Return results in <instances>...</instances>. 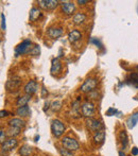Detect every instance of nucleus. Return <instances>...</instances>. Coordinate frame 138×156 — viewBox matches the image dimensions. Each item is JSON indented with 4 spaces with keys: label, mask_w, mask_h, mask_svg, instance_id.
I'll list each match as a JSON object with an SVG mask.
<instances>
[{
    "label": "nucleus",
    "mask_w": 138,
    "mask_h": 156,
    "mask_svg": "<svg viewBox=\"0 0 138 156\" xmlns=\"http://www.w3.org/2000/svg\"><path fill=\"white\" fill-rule=\"evenodd\" d=\"M51 131L54 137L60 138L65 132V125L61 120L54 119L53 121L51 122Z\"/></svg>",
    "instance_id": "f257e3e1"
},
{
    "label": "nucleus",
    "mask_w": 138,
    "mask_h": 156,
    "mask_svg": "<svg viewBox=\"0 0 138 156\" xmlns=\"http://www.w3.org/2000/svg\"><path fill=\"white\" fill-rule=\"evenodd\" d=\"M32 46V43L30 41H23L21 44H19L16 48H15V53L16 55H23V54H26V53H30L32 50L31 47Z\"/></svg>",
    "instance_id": "f03ea898"
},
{
    "label": "nucleus",
    "mask_w": 138,
    "mask_h": 156,
    "mask_svg": "<svg viewBox=\"0 0 138 156\" xmlns=\"http://www.w3.org/2000/svg\"><path fill=\"white\" fill-rule=\"evenodd\" d=\"M62 144L63 147H64L65 149H67V150L69 151H76L79 149V147H80V144H79V142L76 141V139H73V138L71 137H64L62 139Z\"/></svg>",
    "instance_id": "7ed1b4c3"
},
{
    "label": "nucleus",
    "mask_w": 138,
    "mask_h": 156,
    "mask_svg": "<svg viewBox=\"0 0 138 156\" xmlns=\"http://www.w3.org/2000/svg\"><path fill=\"white\" fill-rule=\"evenodd\" d=\"M21 85V79L19 76H13L10 78L5 83V88L8 91H13L16 90L20 87Z\"/></svg>",
    "instance_id": "20e7f679"
},
{
    "label": "nucleus",
    "mask_w": 138,
    "mask_h": 156,
    "mask_svg": "<svg viewBox=\"0 0 138 156\" xmlns=\"http://www.w3.org/2000/svg\"><path fill=\"white\" fill-rule=\"evenodd\" d=\"M82 115L86 118H93L95 115V105L94 103L86 101L82 104Z\"/></svg>",
    "instance_id": "39448f33"
},
{
    "label": "nucleus",
    "mask_w": 138,
    "mask_h": 156,
    "mask_svg": "<svg viewBox=\"0 0 138 156\" xmlns=\"http://www.w3.org/2000/svg\"><path fill=\"white\" fill-rule=\"evenodd\" d=\"M97 84L98 83L96 79H91V78L87 79V80L84 81V83L81 85L80 90L82 91V93H90V91H93L94 89L96 88Z\"/></svg>",
    "instance_id": "423d86ee"
},
{
    "label": "nucleus",
    "mask_w": 138,
    "mask_h": 156,
    "mask_svg": "<svg viewBox=\"0 0 138 156\" xmlns=\"http://www.w3.org/2000/svg\"><path fill=\"white\" fill-rule=\"evenodd\" d=\"M86 125H87V127L93 132L101 131V129H103V124L101 123V121H99V120H97V119H94V118H87Z\"/></svg>",
    "instance_id": "0eeeda50"
},
{
    "label": "nucleus",
    "mask_w": 138,
    "mask_h": 156,
    "mask_svg": "<svg viewBox=\"0 0 138 156\" xmlns=\"http://www.w3.org/2000/svg\"><path fill=\"white\" fill-rule=\"evenodd\" d=\"M18 146V141H17L15 138H10V139H6L3 144H1V150L2 152H10L13 149H15Z\"/></svg>",
    "instance_id": "6e6552de"
},
{
    "label": "nucleus",
    "mask_w": 138,
    "mask_h": 156,
    "mask_svg": "<svg viewBox=\"0 0 138 156\" xmlns=\"http://www.w3.org/2000/svg\"><path fill=\"white\" fill-rule=\"evenodd\" d=\"M38 4L44 10H54L58 6V1H54V0H39Z\"/></svg>",
    "instance_id": "1a4fd4ad"
},
{
    "label": "nucleus",
    "mask_w": 138,
    "mask_h": 156,
    "mask_svg": "<svg viewBox=\"0 0 138 156\" xmlns=\"http://www.w3.org/2000/svg\"><path fill=\"white\" fill-rule=\"evenodd\" d=\"M61 8H62L63 13L66 15H71L76 10V5L71 1H62L61 2Z\"/></svg>",
    "instance_id": "9d476101"
},
{
    "label": "nucleus",
    "mask_w": 138,
    "mask_h": 156,
    "mask_svg": "<svg viewBox=\"0 0 138 156\" xmlns=\"http://www.w3.org/2000/svg\"><path fill=\"white\" fill-rule=\"evenodd\" d=\"M37 89H38V84H37L35 81L31 80V81H29V82H28L27 84L25 85V88H23V90H25V93L31 96V94H33L36 93Z\"/></svg>",
    "instance_id": "9b49d317"
},
{
    "label": "nucleus",
    "mask_w": 138,
    "mask_h": 156,
    "mask_svg": "<svg viewBox=\"0 0 138 156\" xmlns=\"http://www.w3.org/2000/svg\"><path fill=\"white\" fill-rule=\"evenodd\" d=\"M9 125L12 127H16V129H21L25 127L26 122L23 119H20V118H13V119H11L9 121Z\"/></svg>",
    "instance_id": "f8f14e48"
},
{
    "label": "nucleus",
    "mask_w": 138,
    "mask_h": 156,
    "mask_svg": "<svg viewBox=\"0 0 138 156\" xmlns=\"http://www.w3.org/2000/svg\"><path fill=\"white\" fill-rule=\"evenodd\" d=\"M47 34L49 37L53 39H56L63 34V30L61 28H49L47 31Z\"/></svg>",
    "instance_id": "ddd939ff"
},
{
    "label": "nucleus",
    "mask_w": 138,
    "mask_h": 156,
    "mask_svg": "<svg viewBox=\"0 0 138 156\" xmlns=\"http://www.w3.org/2000/svg\"><path fill=\"white\" fill-rule=\"evenodd\" d=\"M61 70H62V63H61V61L58 58H53L51 62V69H50L51 73H58Z\"/></svg>",
    "instance_id": "4468645a"
},
{
    "label": "nucleus",
    "mask_w": 138,
    "mask_h": 156,
    "mask_svg": "<svg viewBox=\"0 0 138 156\" xmlns=\"http://www.w3.org/2000/svg\"><path fill=\"white\" fill-rule=\"evenodd\" d=\"M105 140V132L103 129H101V131H98L95 133V135H94V141H95L96 144H103Z\"/></svg>",
    "instance_id": "2eb2a0df"
},
{
    "label": "nucleus",
    "mask_w": 138,
    "mask_h": 156,
    "mask_svg": "<svg viewBox=\"0 0 138 156\" xmlns=\"http://www.w3.org/2000/svg\"><path fill=\"white\" fill-rule=\"evenodd\" d=\"M81 37H82V34H81V32L78 31V30H72L68 34V39L70 43H76L78 41H80Z\"/></svg>",
    "instance_id": "dca6fc26"
},
{
    "label": "nucleus",
    "mask_w": 138,
    "mask_h": 156,
    "mask_svg": "<svg viewBox=\"0 0 138 156\" xmlns=\"http://www.w3.org/2000/svg\"><path fill=\"white\" fill-rule=\"evenodd\" d=\"M138 123V112L137 113H134L126 121V125H128L129 129H133L135 127V125Z\"/></svg>",
    "instance_id": "f3484780"
},
{
    "label": "nucleus",
    "mask_w": 138,
    "mask_h": 156,
    "mask_svg": "<svg viewBox=\"0 0 138 156\" xmlns=\"http://www.w3.org/2000/svg\"><path fill=\"white\" fill-rule=\"evenodd\" d=\"M30 99H31V96L27 94V96H23V97H19L16 101V105L18 107H21V106H27L28 103H29Z\"/></svg>",
    "instance_id": "a211bd4d"
},
{
    "label": "nucleus",
    "mask_w": 138,
    "mask_h": 156,
    "mask_svg": "<svg viewBox=\"0 0 138 156\" xmlns=\"http://www.w3.org/2000/svg\"><path fill=\"white\" fill-rule=\"evenodd\" d=\"M31 111H30V107L28 106H21V107H18L16 111V114L19 116V117H27V116L30 115Z\"/></svg>",
    "instance_id": "6ab92c4d"
},
{
    "label": "nucleus",
    "mask_w": 138,
    "mask_h": 156,
    "mask_svg": "<svg viewBox=\"0 0 138 156\" xmlns=\"http://www.w3.org/2000/svg\"><path fill=\"white\" fill-rule=\"evenodd\" d=\"M86 19V15L84 13H76L73 16V23L74 25H81Z\"/></svg>",
    "instance_id": "aec40b11"
},
{
    "label": "nucleus",
    "mask_w": 138,
    "mask_h": 156,
    "mask_svg": "<svg viewBox=\"0 0 138 156\" xmlns=\"http://www.w3.org/2000/svg\"><path fill=\"white\" fill-rule=\"evenodd\" d=\"M41 11L38 10L37 8H32V10L30 11V15H29V17H30V20L31 21H36L37 19L41 17Z\"/></svg>",
    "instance_id": "412c9836"
},
{
    "label": "nucleus",
    "mask_w": 138,
    "mask_h": 156,
    "mask_svg": "<svg viewBox=\"0 0 138 156\" xmlns=\"http://www.w3.org/2000/svg\"><path fill=\"white\" fill-rule=\"evenodd\" d=\"M119 138H120V141H121V144H122V148L126 149L129 144V138H128V135H126V131L120 132Z\"/></svg>",
    "instance_id": "4be33fe9"
},
{
    "label": "nucleus",
    "mask_w": 138,
    "mask_h": 156,
    "mask_svg": "<svg viewBox=\"0 0 138 156\" xmlns=\"http://www.w3.org/2000/svg\"><path fill=\"white\" fill-rule=\"evenodd\" d=\"M31 153H32V148L30 146H28V144L23 146L20 148V150H19V154L21 156H29Z\"/></svg>",
    "instance_id": "5701e85b"
},
{
    "label": "nucleus",
    "mask_w": 138,
    "mask_h": 156,
    "mask_svg": "<svg viewBox=\"0 0 138 156\" xmlns=\"http://www.w3.org/2000/svg\"><path fill=\"white\" fill-rule=\"evenodd\" d=\"M21 129H16V127H12V126H9V129H8V134L10 136H12V137H14V136H17L19 135V133H20Z\"/></svg>",
    "instance_id": "b1692460"
},
{
    "label": "nucleus",
    "mask_w": 138,
    "mask_h": 156,
    "mask_svg": "<svg viewBox=\"0 0 138 156\" xmlns=\"http://www.w3.org/2000/svg\"><path fill=\"white\" fill-rule=\"evenodd\" d=\"M58 152H60L61 156H73L71 151L67 150V149H65V148H60V147H58Z\"/></svg>",
    "instance_id": "393cba45"
},
{
    "label": "nucleus",
    "mask_w": 138,
    "mask_h": 156,
    "mask_svg": "<svg viewBox=\"0 0 138 156\" xmlns=\"http://www.w3.org/2000/svg\"><path fill=\"white\" fill-rule=\"evenodd\" d=\"M61 107H62V102H61V101H53V102L51 103V108L53 109V111H55V112L60 111Z\"/></svg>",
    "instance_id": "a878e982"
},
{
    "label": "nucleus",
    "mask_w": 138,
    "mask_h": 156,
    "mask_svg": "<svg viewBox=\"0 0 138 156\" xmlns=\"http://www.w3.org/2000/svg\"><path fill=\"white\" fill-rule=\"evenodd\" d=\"M39 52H41V48H39V46H34L33 48H32V50H31V52H30V54L31 55H38L39 54Z\"/></svg>",
    "instance_id": "bb28decb"
},
{
    "label": "nucleus",
    "mask_w": 138,
    "mask_h": 156,
    "mask_svg": "<svg viewBox=\"0 0 138 156\" xmlns=\"http://www.w3.org/2000/svg\"><path fill=\"white\" fill-rule=\"evenodd\" d=\"M0 17H1V30L2 31H4V30L6 29V26H5V17H4L3 13H1Z\"/></svg>",
    "instance_id": "cd10ccee"
},
{
    "label": "nucleus",
    "mask_w": 138,
    "mask_h": 156,
    "mask_svg": "<svg viewBox=\"0 0 138 156\" xmlns=\"http://www.w3.org/2000/svg\"><path fill=\"white\" fill-rule=\"evenodd\" d=\"M4 141H5V133H4L3 129H1V131H0V142H1V144H2Z\"/></svg>",
    "instance_id": "c85d7f7f"
},
{
    "label": "nucleus",
    "mask_w": 138,
    "mask_h": 156,
    "mask_svg": "<svg viewBox=\"0 0 138 156\" xmlns=\"http://www.w3.org/2000/svg\"><path fill=\"white\" fill-rule=\"evenodd\" d=\"M117 113H118V112L116 111L115 108H109L108 111L106 112V115L107 116H111V114H114V115H115V114H117Z\"/></svg>",
    "instance_id": "c756f323"
},
{
    "label": "nucleus",
    "mask_w": 138,
    "mask_h": 156,
    "mask_svg": "<svg viewBox=\"0 0 138 156\" xmlns=\"http://www.w3.org/2000/svg\"><path fill=\"white\" fill-rule=\"evenodd\" d=\"M90 43L96 44V45H97V46H99V48H101V44H100V41H97V39H96V38H91Z\"/></svg>",
    "instance_id": "7c9ffc66"
},
{
    "label": "nucleus",
    "mask_w": 138,
    "mask_h": 156,
    "mask_svg": "<svg viewBox=\"0 0 138 156\" xmlns=\"http://www.w3.org/2000/svg\"><path fill=\"white\" fill-rule=\"evenodd\" d=\"M132 155H134V156L138 155V148H136V147H134V148L132 149Z\"/></svg>",
    "instance_id": "2f4dec72"
},
{
    "label": "nucleus",
    "mask_w": 138,
    "mask_h": 156,
    "mask_svg": "<svg viewBox=\"0 0 138 156\" xmlns=\"http://www.w3.org/2000/svg\"><path fill=\"white\" fill-rule=\"evenodd\" d=\"M8 112H6V111H1V112H0V117H5V116H8Z\"/></svg>",
    "instance_id": "473e14b6"
},
{
    "label": "nucleus",
    "mask_w": 138,
    "mask_h": 156,
    "mask_svg": "<svg viewBox=\"0 0 138 156\" xmlns=\"http://www.w3.org/2000/svg\"><path fill=\"white\" fill-rule=\"evenodd\" d=\"M78 3L80 4V5L81 4L83 5V4H85V3H88V1H87V0H78Z\"/></svg>",
    "instance_id": "72a5a7b5"
},
{
    "label": "nucleus",
    "mask_w": 138,
    "mask_h": 156,
    "mask_svg": "<svg viewBox=\"0 0 138 156\" xmlns=\"http://www.w3.org/2000/svg\"><path fill=\"white\" fill-rule=\"evenodd\" d=\"M119 156H126V154H124V153H122V152H119Z\"/></svg>",
    "instance_id": "f704fd0d"
},
{
    "label": "nucleus",
    "mask_w": 138,
    "mask_h": 156,
    "mask_svg": "<svg viewBox=\"0 0 138 156\" xmlns=\"http://www.w3.org/2000/svg\"><path fill=\"white\" fill-rule=\"evenodd\" d=\"M38 139H39V136H36V137H35V141H37Z\"/></svg>",
    "instance_id": "c9c22d12"
}]
</instances>
